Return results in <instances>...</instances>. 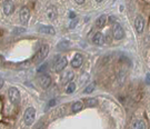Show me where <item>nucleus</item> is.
I'll use <instances>...</instances> for the list:
<instances>
[{
    "instance_id": "obj_22",
    "label": "nucleus",
    "mask_w": 150,
    "mask_h": 129,
    "mask_svg": "<svg viewBox=\"0 0 150 129\" xmlns=\"http://www.w3.org/2000/svg\"><path fill=\"white\" fill-rule=\"evenodd\" d=\"M77 24H78V18H74L71 21H70V25H69V27H70V28H75Z\"/></svg>"
},
{
    "instance_id": "obj_26",
    "label": "nucleus",
    "mask_w": 150,
    "mask_h": 129,
    "mask_svg": "<svg viewBox=\"0 0 150 129\" xmlns=\"http://www.w3.org/2000/svg\"><path fill=\"white\" fill-rule=\"evenodd\" d=\"M76 2H77V3H79V5H81V3L85 2V0H76Z\"/></svg>"
},
{
    "instance_id": "obj_28",
    "label": "nucleus",
    "mask_w": 150,
    "mask_h": 129,
    "mask_svg": "<svg viewBox=\"0 0 150 129\" xmlns=\"http://www.w3.org/2000/svg\"><path fill=\"white\" fill-rule=\"evenodd\" d=\"M110 21H111V22H113V21H116V17H113V16H111V17H110Z\"/></svg>"
},
{
    "instance_id": "obj_2",
    "label": "nucleus",
    "mask_w": 150,
    "mask_h": 129,
    "mask_svg": "<svg viewBox=\"0 0 150 129\" xmlns=\"http://www.w3.org/2000/svg\"><path fill=\"white\" fill-rule=\"evenodd\" d=\"M35 117H36V110L33 107H29L28 109H26L24 114V120L27 126H31L35 121Z\"/></svg>"
},
{
    "instance_id": "obj_12",
    "label": "nucleus",
    "mask_w": 150,
    "mask_h": 129,
    "mask_svg": "<svg viewBox=\"0 0 150 129\" xmlns=\"http://www.w3.org/2000/svg\"><path fill=\"white\" fill-rule=\"evenodd\" d=\"M82 62H83L82 56L80 54H76V56L74 57V59H72V61H71V66L74 68H79L82 65Z\"/></svg>"
},
{
    "instance_id": "obj_30",
    "label": "nucleus",
    "mask_w": 150,
    "mask_h": 129,
    "mask_svg": "<svg viewBox=\"0 0 150 129\" xmlns=\"http://www.w3.org/2000/svg\"><path fill=\"white\" fill-rule=\"evenodd\" d=\"M96 1H97V2H99V3H100V2H102L103 0H96Z\"/></svg>"
},
{
    "instance_id": "obj_8",
    "label": "nucleus",
    "mask_w": 150,
    "mask_h": 129,
    "mask_svg": "<svg viewBox=\"0 0 150 129\" xmlns=\"http://www.w3.org/2000/svg\"><path fill=\"white\" fill-rule=\"evenodd\" d=\"M19 17H20V21H21L22 24H27V21L29 20V17H30V11H29V9L24 7V8L20 10Z\"/></svg>"
},
{
    "instance_id": "obj_27",
    "label": "nucleus",
    "mask_w": 150,
    "mask_h": 129,
    "mask_svg": "<svg viewBox=\"0 0 150 129\" xmlns=\"http://www.w3.org/2000/svg\"><path fill=\"white\" fill-rule=\"evenodd\" d=\"M2 86H3V80L0 78V89L2 88Z\"/></svg>"
},
{
    "instance_id": "obj_23",
    "label": "nucleus",
    "mask_w": 150,
    "mask_h": 129,
    "mask_svg": "<svg viewBox=\"0 0 150 129\" xmlns=\"http://www.w3.org/2000/svg\"><path fill=\"white\" fill-rule=\"evenodd\" d=\"M47 66H48V65H47V62H44V65H41L40 67L38 68V71H39V73H42V71H46V70H47Z\"/></svg>"
},
{
    "instance_id": "obj_24",
    "label": "nucleus",
    "mask_w": 150,
    "mask_h": 129,
    "mask_svg": "<svg viewBox=\"0 0 150 129\" xmlns=\"http://www.w3.org/2000/svg\"><path fill=\"white\" fill-rule=\"evenodd\" d=\"M44 123L42 125V121H39L35 129H44Z\"/></svg>"
},
{
    "instance_id": "obj_29",
    "label": "nucleus",
    "mask_w": 150,
    "mask_h": 129,
    "mask_svg": "<svg viewBox=\"0 0 150 129\" xmlns=\"http://www.w3.org/2000/svg\"><path fill=\"white\" fill-rule=\"evenodd\" d=\"M147 80H148V82H150V75L147 76Z\"/></svg>"
},
{
    "instance_id": "obj_16",
    "label": "nucleus",
    "mask_w": 150,
    "mask_h": 129,
    "mask_svg": "<svg viewBox=\"0 0 150 129\" xmlns=\"http://www.w3.org/2000/svg\"><path fill=\"white\" fill-rule=\"evenodd\" d=\"M131 129H146V123L142 120H136L132 123Z\"/></svg>"
},
{
    "instance_id": "obj_14",
    "label": "nucleus",
    "mask_w": 150,
    "mask_h": 129,
    "mask_svg": "<svg viewBox=\"0 0 150 129\" xmlns=\"http://www.w3.org/2000/svg\"><path fill=\"white\" fill-rule=\"evenodd\" d=\"M58 16V13H57V9L56 7L51 6L47 9V17L50 19V20H55Z\"/></svg>"
},
{
    "instance_id": "obj_13",
    "label": "nucleus",
    "mask_w": 150,
    "mask_h": 129,
    "mask_svg": "<svg viewBox=\"0 0 150 129\" xmlns=\"http://www.w3.org/2000/svg\"><path fill=\"white\" fill-rule=\"evenodd\" d=\"M74 71H66L65 74L63 75V77H61V84L63 85H66V84H69L71 80L74 79Z\"/></svg>"
},
{
    "instance_id": "obj_17",
    "label": "nucleus",
    "mask_w": 150,
    "mask_h": 129,
    "mask_svg": "<svg viewBox=\"0 0 150 129\" xmlns=\"http://www.w3.org/2000/svg\"><path fill=\"white\" fill-rule=\"evenodd\" d=\"M82 108H83V104L81 101H76L75 104L72 105V107H71V111L72 112H79Z\"/></svg>"
},
{
    "instance_id": "obj_1",
    "label": "nucleus",
    "mask_w": 150,
    "mask_h": 129,
    "mask_svg": "<svg viewBox=\"0 0 150 129\" xmlns=\"http://www.w3.org/2000/svg\"><path fill=\"white\" fill-rule=\"evenodd\" d=\"M49 54V46L48 45H42L39 50L37 51V54L35 56V58H33V60L36 63H39V62H41L44 59H46V57L48 56Z\"/></svg>"
},
{
    "instance_id": "obj_5",
    "label": "nucleus",
    "mask_w": 150,
    "mask_h": 129,
    "mask_svg": "<svg viewBox=\"0 0 150 129\" xmlns=\"http://www.w3.org/2000/svg\"><path fill=\"white\" fill-rule=\"evenodd\" d=\"M112 35L116 40H121L122 38L125 37V31H124L122 27L119 24H115L112 26Z\"/></svg>"
},
{
    "instance_id": "obj_25",
    "label": "nucleus",
    "mask_w": 150,
    "mask_h": 129,
    "mask_svg": "<svg viewBox=\"0 0 150 129\" xmlns=\"http://www.w3.org/2000/svg\"><path fill=\"white\" fill-rule=\"evenodd\" d=\"M55 103H56L55 100H51L49 104H48V108H49V107H51V106H53V105H55Z\"/></svg>"
},
{
    "instance_id": "obj_19",
    "label": "nucleus",
    "mask_w": 150,
    "mask_h": 129,
    "mask_svg": "<svg viewBox=\"0 0 150 129\" xmlns=\"http://www.w3.org/2000/svg\"><path fill=\"white\" fill-rule=\"evenodd\" d=\"M86 106H87V107H94V106H97V99L88 98L87 100H86Z\"/></svg>"
},
{
    "instance_id": "obj_18",
    "label": "nucleus",
    "mask_w": 150,
    "mask_h": 129,
    "mask_svg": "<svg viewBox=\"0 0 150 129\" xmlns=\"http://www.w3.org/2000/svg\"><path fill=\"white\" fill-rule=\"evenodd\" d=\"M69 47H70V43L67 41V40H63L61 43H59L57 48H58V50H67Z\"/></svg>"
},
{
    "instance_id": "obj_11",
    "label": "nucleus",
    "mask_w": 150,
    "mask_h": 129,
    "mask_svg": "<svg viewBox=\"0 0 150 129\" xmlns=\"http://www.w3.org/2000/svg\"><path fill=\"white\" fill-rule=\"evenodd\" d=\"M92 43L94 45H97V46H103L105 45V37H103V35L100 33V32L94 33V38H92Z\"/></svg>"
},
{
    "instance_id": "obj_4",
    "label": "nucleus",
    "mask_w": 150,
    "mask_h": 129,
    "mask_svg": "<svg viewBox=\"0 0 150 129\" xmlns=\"http://www.w3.org/2000/svg\"><path fill=\"white\" fill-rule=\"evenodd\" d=\"M67 58L66 57H58L56 59V61H55V65H53V68H55V70H56L57 73H60V71H63L65 68L67 67Z\"/></svg>"
},
{
    "instance_id": "obj_21",
    "label": "nucleus",
    "mask_w": 150,
    "mask_h": 129,
    "mask_svg": "<svg viewBox=\"0 0 150 129\" xmlns=\"http://www.w3.org/2000/svg\"><path fill=\"white\" fill-rule=\"evenodd\" d=\"M94 88H96V85L94 84H90L89 86H87V88L85 89V93H91V92L94 90Z\"/></svg>"
},
{
    "instance_id": "obj_3",
    "label": "nucleus",
    "mask_w": 150,
    "mask_h": 129,
    "mask_svg": "<svg viewBox=\"0 0 150 129\" xmlns=\"http://www.w3.org/2000/svg\"><path fill=\"white\" fill-rule=\"evenodd\" d=\"M8 96H9V100L12 103L13 105H17L20 101V92L17 88L11 87L8 91Z\"/></svg>"
},
{
    "instance_id": "obj_15",
    "label": "nucleus",
    "mask_w": 150,
    "mask_h": 129,
    "mask_svg": "<svg viewBox=\"0 0 150 129\" xmlns=\"http://www.w3.org/2000/svg\"><path fill=\"white\" fill-rule=\"evenodd\" d=\"M106 21H107V17L105 15H101L99 18H97V20H96V26L98 28H103L105 25H106Z\"/></svg>"
},
{
    "instance_id": "obj_9",
    "label": "nucleus",
    "mask_w": 150,
    "mask_h": 129,
    "mask_svg": "<svg viewBox=\"0 0 150 129\" xmlns=\"http://www.w3.org/2000/svg\"><path fill=\"white\" fill-rule=\"evenodd\" d=\"M38 31H39L40 33L49 35V36H53V35L56 33V30H55L53 27H51V26H41V27H39Z\"/></svg>"
},
{
    "instance_id": "obj_20",
    "label": "nucleus",
    "mask_w": 150,
    "mask_h": 129,
    "mask_svg": "<svg viewBox=\"0 0 150 129\" xmlns=\"http://www.w3.org/2000/svg\"><path fill=\"white\" fill-rule=\"evenodd\" d=\"M76 90V85L74 84V82H69L68 87H67V90H66V92L67 93H72V92Z\"/></svg>"
},
{
    "instance_id": "obj_10",
    "label": "nucleus",
    "mask_w": 150,
    "mask_h": 129,
    "mask_svg": "<svg viewBox=\"0 0 150 129\" xmlns=\"http://www.w3.org/2000/svg\"><path fill=\"white\" fill-rule=\"evenodd\" d=\"M39 82H40L41 87H42L44 89H46V88H48V87L50 86V84H51V78H50V76L44 74L39 78Z\"/></svg>"
},
{
    "instance_id": "obj_7",
    "label": "nucleus",
    "mask_w": 150,
    "mask_h": 129,
    "mask_svg": "<svg viewBox=\"0 0 150 129\" xmlns=\"http://www.w3.org/2000/svg\"><path fill=\"white\" fill-rule=\"evenodd\" d=\"M135 27H136V30L139 35H141L142 33V31L144 29V20L142 17H137L136 20H135Z\"/></svg>"
},
{
    "instance_id": "obj_6",
    "label": "nucleus",
    "mask_w": 150,
    "mask_h": 129,
    "mask_svg": "<svg viewBox=\"0 0 150 129\" xmlns=\"http://www.w3.org/2000/svg\"><path fill=\"white\" fill-rule=\"evenodd\" d=\"M3 13L5 15L7 16H9V15H11L13 13V10H15V5H13V2L11 0H6L5 2H3Z\"/></svg>"
}]
</instances>
